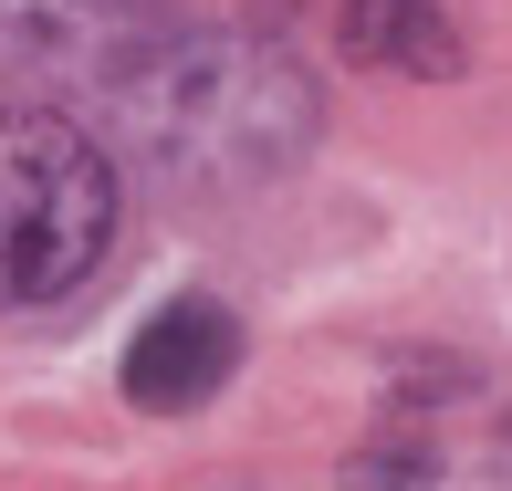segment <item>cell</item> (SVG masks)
I'll return each instance as SVG.
<instances>
[{"label": "cell", "instance_id": "obj_1", "mask_svg": "<svg viewBox=\"0 0 512 491\" xmlns=\"http://www.w3.org/2000/svg\"><path fill=\"white\" fill-rule=\"evenodd\" d=\"M105 105H115V136L136 147V168H157L189 199H241L262 178H283L324 126L314 74L262 32L147 42L136 63H115Z\"/></svg>", "mask_w": 512, "mask_h": 491}, {"label": "cell", "instance_id": "obj_2", "mask_svg": "<svg viewBox=\"0 0 512 491\" xmlns=\"http://www.w3.org/2000/svg\"><path fill=\"white\" fill-rule=\"evenodd\" d=\"M115 251V157L74 115L11 105L0 115V314L84 293Z\"/></svg>", "mask_w": 512, "mask_h": 491}, {"label": "cell", "instance_id": "obj_3", "mask_svg": "<svg viewBox=\"0 0 512 491\" xmlns=\"http://www.w3.org/2000/svg\"><path fill=\"white\" fill-rule=\"evenodd\" d=\"M230 366H241V324H230V303L178 293V303H157V314L136 324V345H126V397H136L147 418H189V408H209V397L230 387Z\"/></svg>", "mask_w": 512, "mask_h": 491}, {"label": "cell", "instance_id": "obj_4", "mask_svg": "<svg viewBox=\"0 0 512 491\" xmlns=\"http://www.w3.org/2000/svg\"><path fill=\"white\" fill-rule=\"evenodd\" d=\"M335 42H345V63H366V74H418V84L460 74V32H450L439 0H345Z\"/></svg>", "mask_w": 512, "mask_h": 491}, {"label": "cell", "instance_id": "obj_5", "mask_svg": "<svg viewBox=\"0 0 512 491\" xmlns=\"http://www.w3.org/2000/svg\"><path fill=\"white\" fill-rule=\"evenodd\" d=\"M335 491H439V450L429 439H377L335 471Z\"/></svg>", "mask_w": 512, "mask_h": 491}]
</instances>
